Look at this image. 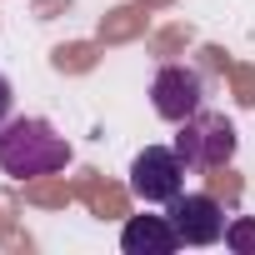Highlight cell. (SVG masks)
<instances>
[{"mask_svg":"<svg viewBox=\"0 0 255 255\" xmlns=\"http://www.w3.org/2000/svg\"><path fill=\"white\" fill-rule=\"evenodd\" d=\"M185 190V160L175 145H145L130 160V195L145 205H170Z\"/></svg>","mask_w":255,"mask_h":255,"instance_id":"3957f363","label":"cell"},{"mask_svg":"<svg viewBox=\"0 0 255 255\" xmlns=\"http://www.w3.org/2000/svg\"><path fill=\"white\" fill-rule=\"evenodd\" d=\"M5 110H10V85H5V75H0V125H5Z\"/></svg>","mask_w":255,"mask_h":255,"instance_id":"52a82bcc","label":"cell"},{"mask_svg":"<svg viewBox=\"0 0 255 255\" xmlns=\"http://www.w3.org/2000/svg\"><path fill=\"white\" fill-rule=\"evenodd\" d=\"M200 75L195 70H185V65H165V70H155V80H150V105H155V115L160 120H190L195 110H200Z\"/></svg>","mask_w":255,"mask_h":255,"instance_id":"5b68a950","label":"cell"},{"mask_svg":"<svg viewBox=\"0 0 255 255\" xmlns=\"http://www.w3.org/2000/svg\"><path fill=\"white\" fill-rule=\"evenodd\" d=\"M170 225H175L180 245H215V240L225 235V210H220V200L205 195V190H195V195L180 190V195L170 200Z\"/></svg>","mask_w":255,"mask_h":255,"instance_id":"277c9868","label":"cell"},{"mask_svg":"<svg viewBox=\"0 0 255 255\" xmlns=\"http://www.w3.org/2000/svg\"><path fill=\"white\" fill-rule=\"evenodd\" d=\"M175 150H180L185 170H215L235 155V125L215 110H195L190 120H180Z\"/></svg>","mask_w":255,"mask_h":255,"instance_id":"7a4b0ae2","label":"cell"},{"mask_svg":"<svg viewBox=\"0 0 255 255\" xmlns=\"http://www.w3.org/2000/svg\"><path fill=\"white\" fill-rule=\"evenodd\" d=\"M70 165V140L55 135L50 120L20 115L0 125V170L15 180H35V175H55Z\"/></svg>","mask_w":255,"mask_h":255,"instance_id":"6da1fadb","label":"cell"},{"mask_svg":"<svg viewBox=\"0 0 255 255\" xmlns=\"http://www.w3.org/2000/svg\"><path fill=\"white\" fill-rule=\"evenodd\" d=\"M175 245H180V235H175V225L165 215H135L120 230V250L125 255H170Z\"/></svg>","mask_w":255,"mask_h":255,"instance_id":"8992f818","label":"cell"}]
</instances>
